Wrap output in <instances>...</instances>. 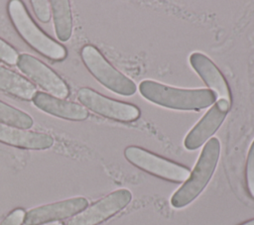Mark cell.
Wrapping results in <instances>:
<instances>
[{
  "label": "cell",
  "mask_w": 254,
  "mask_h": 225,
  "mask_svg": "<svg viewBox=\"0 0 254 225\" xmlns=\"http://www.w3.org/2000/svg\"><path fill=\"white\" fill-rule=\"evenodd\" d=\"M139 92L154 104L181 111H201L216 101L215 94L208 88H177L150 79L140 82Z\"/></svg>",
  "instance_id": "1"
},
{
  "label": "cell",
  "mask_w": 254,
  "mask_h": 225,
  "mask_svg": "<svg viewBox=\"0 0 254 225\" xmlns=\"http://www.w3.org/2000/svg\"><path fill=\"white\" fill-rule=\"evenodd\" d=\"M7 10L15 30L33 50L52 60H63L66 57L67 51L65 47L52 39L39 28L22 1H9Z\"/></svg>",
  "instance_id": "2"
},
{
  "label": "cell",
  "mask_w": 254,
  "mask_h": 225,
  "mask_svg": "<svg viewBox=\"0 0 254 225\" xmlns=\"http://www.w3.org/2000/svg\"><path fill=\"white\" fill-rule=\"evenodd\" d=\"M220 156V142L210 138L203 146L197 162L184 184L173 194L171 204L183 208L191 203L205 188L216 169Z\"/></svg>",
  "instance_id": "3"
},
{
  "label": "cell",
  "mask_w": 254,
  "mask_h": 225,
  "mask_svg": "<svg viewBox=\"0 0 254 225\" xmlns=\"http://www.w3.org/2000/svg\"><path fill=\"white\" fill-rule=\"evenodd\" d=\"M80 57L93 77L110 91L127 97L136 93L135 82L116 69L94 46L84 45L80 50Z\"/></svg>",
  "instance_id": "4"
},
{
  "label": "cell",
  "mask_w": 254,
  "mask_h": 225,
  "mask_svg": "<svg viewBox=\"0 0 254 225\" xmlns=\"http://www.w3.org/2000/svg\"><path fill=\"white\" fill-rule=\"evenodd\" d=\"M124 157L138 169L169 181L185 182L190 173L187 167L162 158L141 147L128 146L124 150Z\"/></svg>",
  "instance_id": "5"
},
{
  "label": "cell",
  "mask_w": 254,
  "mask_h": 225,
  "mask_svg": "<svg viewBox=\"0 0 254 225\" xmlns=\"http://www.w3.org/2000/svg\"><path fill=\"white\" fill-rule=\"evenodd\" d=\"M76 97L87 110L117 122H134L141 114L136 105L109 98L89 87L79 88Z\"/></svg>",
  "instance_id": "6"
},
{
  "label": "cell",
  "mask_w": 254,
  "mask_h": 225,
  "mask_svg": "<svg viewBox=\"0 0 254 225\" xmlns=\"http://www.w3.org/2000/svg\"><path fill=\"white\" fill-rule=\"evenodd\" d=\"M132 200V193L126 188L110 192L71 217L67 225H99L123 210Z\"/></svg>",
  "instance_id": "7"
},
{
  "label": "cell",
  "mask_w": 254,
  "mask_h": 225,
  "mask_svg": "<svg viewBox=\"0 0 254 225\" xmlns=\"http://www.w3.org/2000/svg\"><path fill=\"white\" fill-rule=\"evenodd\" d=\"M17 66L48 94L60 99L68 97L69 87L66 82L55 70L34 56L29 54L19 55Z\"/></svg>",
  "instance_id": "8"
},
{
  "label": "cell",
  "mask_w": 254,
  "mask_h": 225,
  "mask_svg": "<svg viewBox=\"0 0 254 225\" xmlns=\"http://www.w3.org/2000/svg\"><path fill=\"white\" fill-rule=\"evenodd\" d=\"M230 108L231 102L225 99H217L188 133L184 140L185 148L193 151L205 144L219 129Z\"/></svg>",
  "instance_id": "9"
},
{
  "label": "cell",
  "mask_w": 254,
  "mask_h": 225,
  "mask_svg": "<svg viewBox=\"0 0 254 225\" xmlns=\"http://www.w3.org/2000/svg\"><path fill=\"white\" fill-rule=\"evenodd\" d=\"M88 206L84 197H72L58 202L41 205L26 212V225H42L67 219L80 213Z\"/></svg>",
  "instance_id": "10"
},
{
  "label": "cell",
  "mask_w": 254,
  "mask_h": 225,
  "mask_svg": "<svg viewBox=\"0 0 254 225\" xmlns=\"http://www.w3.org/2000/svg\"><path fill=\"white\" fill-rule=\"evenodd\" d=\"M190 63L208 89L215 94L216 100L225 99L232 103V95L228 82L209 57L199 52H195L190 56Z\"/></svg>",
  "instance_id": "11"
},
{
  "label": "cell",
  "mask_w": 254,
  "mask_h": 225,
  "mask_svg": "<svg viewBox=\"0 0 254 225\" xmlns=\"http://www.w3.org/2000/svg\"><path fill=\"white\" fill-rule=\"evenodd\" d=\"M32 102L45 113L68 121H84L89 115L88 110L81 104L60 99L42 91L35 94Z\"/></svg>",
  "instance_id": "12"
},
{
  "label": "cell",
  "mask_w": 254,
  "mask_h": 225,
  "mask_svg": "<svg viewBox=\"0 0 254 225\" xmlns=\"http://www.w3.org/2000/svg\"><path fill=\"white\" fill-rule=\"evenodd\" d=\"M0 143L19 149L47 150L54 145V138L47 133L0 124Z\"/></svg>",
  "instance_id": "13"
},
{
  "label": "cell",
  "mask_w": 254,
  "mask_h": 225,
  "mask_svg": "<svg viewBox=\"0 0 254 225\" xmlns=\"http://www.w3.org/2000/svg\"><path fill=\"white\" fill-rule=\"evenodd\" d=\"M0 91L21 100H32L38 92L37 87L26 77L0 65Z\"/></svg>",
  "instance_id": "14"
},
{
  "label": "cell",
  "mask_w": 254,
  "mask_h": 225,
  "mask_svg": "<svg viewBox=\"0 0 254 225\" xmlns=\"http://www.w3.org/2000/svg\"><path fill=\"white\" fill-rule=\"evenodd\" d=\"M50 3L57 38L62 42H66L72 34V14L69 1L52 0Z\"/></svg>",
  "instance_id": "15"
},
{
  "label": "cell",
  "mask_w": 254,
  "mask_h": 225,
  "mask_svg": "<svg viewBox=\"0 0 254 225\" xmlns=\"http://www.w3.org/2000/svg\"><path fill=\"white\" fill-rule=\"evenodd\" d=\"M0 124L29 130L33 127L34 120L28 113L0 100Z\"/></svg>",
  "instance_id": "16"
},
{
  "label": "cell",
  "mask_w": 254,
  "mask_h": 225,
  "mask_svg": "<svg viewBox=\"0 0 254 225\" xmlns=\"http://www.w3.org/2000/svg\"><path fill=\"white\" fill-rule=\"evenodd\" d=\"M246 186L250 196L254 199V140L248 151L245 169Z\"/></svg>",
  "instance_id": "17"
},
{
  "label": "cell",
  "mask_w": 254,
  "mask_h": 225,
  "mask_svg": "<svg viewBox=\"0 0 254 225\" xmlns=\"http://www.w3.org/2000/svg\"><path fill=\"white\" fill-rule=\"evenodd\" d=\"M33 11L39 21L47 23L50 21L52 16V9L50 1L46 0H31L30 1Z\"/></svg>",
  "instance_id": "18"
},
{
  "label": "cell",
  "mask_w": 254,
  "mask_h": 225,
  "mask_svg": "<svg viewBox=\"0 0 254 225\" xmlns=\"http://www.w3.org/2000/svg\"><path fill=\"white\" fill-rule=\"evenodd\" d=\"M19 54L10 44L0 38V60L8 65L17 64Z\"/></svg>",
  "instance_id": "19"
},
{
  "label": "cell",
  "mask_w": 254,
  "mask_h": 225,
  "mask_svg": "<svg viewBox=\"0 0 254 225\" xmlns=\"http://www.w3.org/2000/svg\"><path fill=\"white\" fill-rule=\"evenodd\" d=\"M26 212L22 208L12 210L1 222L0 225H22L25 221Z\"/></svg>",
  "instance_id": "20"
},
{
  "label": "cell",
  "mask_w": 254,
  "mask_h": 225,
  "mask_svg": "<svg viewBox=\"0 0 254 225\" xmlns=\"http://www.w3.org/2000/svg\"><path fill=\"white\" fill-rule=\"evenodd\" d=\"M42 225H64V224L61 221H58V222H52V223H47V224H42Z\"/></svg>",
  "instance_id": "21"
},
{
  "label": "cell",
  "mask_w": 254,
  "mask_h": 225,
  "mask_svg": "<svg viewBox=\"0 0 254 225\" xmlns=\"http://www.w3.org/2000/svg\"><path fill=\"white\" fill-rule=\"evenodd\" d=\"M241 225H254V218L251 219V220H248V221L244 222V223L241 224Z\"/></svg>",
  "instance_id": "22"
}]
</instances>
